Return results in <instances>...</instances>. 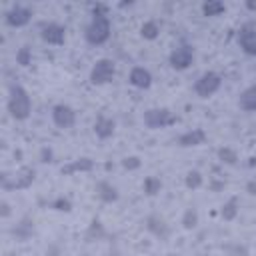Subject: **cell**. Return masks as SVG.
I'll list each match as a JSON object with an SVG mask.
<instances>
[{"label":"cell","mask_w":256,"mask_h":256,"mask_svg":"<svg viewBox=\"0 0 256 256\" xmlns=\"http://www.w3.org/2000/svg\"><path fill=\"white\" fill-rule=\"evenodd\" d=\"M224 186H226V184H224L222 180H212V182H210V190H212V192H218V190H222Z\"/></svg>","instance_id":"d6a6232c"},{"label":"cell","mask_w":256,"mask_h":256,"mask_svg":"<svg viewBox=\"0 0 256 256\" xmlns=\"http://www.w3.org/2000/svg\"><path fill=\"white\" fill-rule=\"evenodd\" d=\"M8 112L14 120H26L32 112V100L24 86L12 84L8 92Z\"/></svg>","instance_id":"7a4b0ae2"},{"label":"cell","mask_w":256,"mask_h":256,"mask_svg":"<svg viewBox=\"0 0 256 256\" xmlns=\"http://www.w3.org/2000/svg\"><path fill=\"white\" fill-rule=\"evenodd\" d=\"M222 86V76L216 72H204L202 76H198V80L194 82V92L198 98H210L212 94H216Z\"/></svg>","instance_id":"277c9868"},{"label":"cell","mask_w":256,"mask_h":256,"mask_svg":"<svg viewBox=\"0 0 256 256\" xmlns=\"http://www.w3.org/2000/svg\"><path fill=\"white\" fill-rule=\"evenodd\" d=\"M140 164H142V160L138 156H126V158H122V166L126 170H138Z\"/></svg>","instance_id":"f546056e"},{"label":"cell","mask_w":256,"mask_h":256,"mask_svg":"<svg viewBox=\"0 0 256 256\" xmlns=\"http://www.w3.org/2000/svg\"><path fill=\"white\" fill-rule=\"evenodd\" d=\"M238 106H240L244 112H254V110H256V86H248V88L240 94Z\"/></svg>","instance_id":"ac0fdd59"},{"label":"cell","mask_w":256,"mask_h":256,"mask_svg":"<svg viewBox=\"0 0 256 256\" xmlns=\"http://www.w3.org/2000/svg\"><path fill=\"white\" fill-rule=\"evenodd\" d=\"M202 182H204V178H202V174H200L198 170H190V172L186 174V180H184L186 188H190V190L200 188V186H202Z\"/></svg>","instance_id":"4316f807"},{"label":"cell","mask_w":256,"mask_h":256,"mask_svg":"<svg viewBox=\"0 0 256 256\" xmlns=\"http://www.w3.org/2000/svg\"><path fill=\"white\" fill-rule=\"evenodd\" d=\"M194 46L188 42H180L178 46L172 48V52L168 54V62L174 70H188L194 64Z\"/></svg>","instance_id":"3957f363"},{"label":"cell","mask_w":256,"mask_h":256,"mask_svg":"<svg viewBox=\"0 0 256 256\" xmlns=\"http://www.w3.org/2000/svg\"><path fill=\"white\" fill-rule=\"evenodd\" d=\"M218 158H220V162H224V164H228V166H236V164H238V154H236V150H234V148H228V146H224V148L218 150Z\"/></svg>","instance_id":"d4e9b609"},{"label":"cell","mask_w":256,"mask_h":256,"mask_svg":"<svg viewBox=\"0 0 256 256\" xmlns=\"http://www.w3.org/2000/svg\"><path fill=\"white\" fill-rule=\"evenodd\" d=\"M52 122L58 128H62V130L72 128L76 124V112H74V108L68 106V104H56L52 108Z\"/></svg>","instance_id":"52a82bcc"},{"label":"cell","mask_w":256,"mask_h":256,"mask_svg":"<svg viewBox=\"0 0 256 256\" xmlns=\"http://www.w3.org/2000/svg\"><path fill=\"white\" fill-rule=\"evenodd\" d=\"M48 208L58 210V212H70V210H72V202H70L68 198H64V196H58L56 200L48 202Z\"/></svg>","instance_id":"83f0119b"},{"label":"cell","mask_w":256,"mask_h":256,"mask_svg":"<svg viewBox=\"0 0 256 256\" xmlns=\"http://www.w3.org/2000/svg\"><path fill=\"white\" fill-rule=\"evenodd\" d=\"M200 10H202V16H220L222 12H226V6L220 0H206Z\"/></svg>","instance_id":"7402d4cb"},{"label":"cell","mask_w":256,"mask_h":256,"mask_svg":"<svg viewBox=\"0 0 256 256\" xmlns=\"http://www.w3.org/2000/svg\"><path fill=\"white\" fill-rule=\"evenodd\" d=\"M102 236H104V228H102L100 220H98V218H94V220L90 222V226H88V232H86V240H100Z\"/></svg>","instance_id":"484cf974"},{"label":"cell","mask_w":256,"mask_h":256,"mask_svg":"<svg viewBox=\"0 0 256 256\" xmlns=\"http://www.w3.org/2000/svg\"><path fill=\"white\" fill-rule=\"evenodd\" d=\"M176 122H178V116L172 114L168 108H150L144 112V124L152 130L166 128V126H172Z\"/></svg>","instance_id":"5b68a950"},{"label":"cell","mask_w":256,"mask_h":256,"mask_svg":"<svg viewBox=\"0 0 256 256\" xmlns=\"http://www.w3.org/2000/svg\"><path fill=\"white\" fill-rule=\"evenodd\" d=\"M40 38H42L46 44L60 46V44H64V40H66V28L60 26V24H56V22H48V24L42 26Z\"/></svg>","instance_id":"30bf717a"},{"label":"cell","mask_w":256,"mask_h":256,"mask_svg":"<svg viewBox=\"0 0 256 256\" xmlns=\"http://www.w3.org/2000/svg\"><path fill=\"white\" fill-rule=\"evenodd\" d=\"M34 178H36V170L30 168V166H24V168H20L14 174V180L12 182H2V188L4 190H24V188L32 186Z\"/></svg>","instance_id":"9c48e42d"},{"label":"cell","mask_w":256,"mask_h":256,"mask_svg":"<svg viewBox=\"0 0 256 256\" xmlns=\"http://www.w3.org/2000/svg\"><path fill=\"white\" fill-rule=\"evenodd\" d=\"M238 208H240V200H238V196H230V198L222 204V208H220V216H222V220H226V222L234 220V218L238 216Z\"/></svg>","instance_id":"d6986e66"},{"label":"cell","mask_w":256,"mask_h":256,"mask_svg":"<svg viewBox=\"0 0 256 256\" xmlns=\"http://www.w3.org/2000/svg\"><path fill=\"white\" fill-rule=\"evenodd\" d=\"M206 138L208 136H206V132L202 128H192V130H188V132H184V134L178 136V146H182V148L200 146V144L206 142Z\"/></svg>","instance_id":"5bb4252c"},{"label":"cell","mask_w":256,"mask_h":256,"mask_svg":"<svg viewBox=\"0 0 256 256\" xmlns=\"http://www.w3.org/2000/svg\"><path fill=\"white\" fill-rule=\"evenodd\" d=\"M196 224H198V210L194 206H190L182 214V226L186 230H192V228H196Z\"/></svg>","instance_id":"cb8c5ba5"},{"label":"cell","mask_w":256,"mask_h":256,"mask_svg":"<svg viewBox=\"0 0 256 256\" xmlns=\"http://www.w3.org/2000/svg\"><path fill=\"white\" fill-rule=\"evenodd\" d=\"M16 64H20V66H30L32 64V50L28 48V46H22L18 52H16Z\"/></svg>","instance_id":"f1b7e54d"},{"label":"cell","mask_w":256,"mask_h":256,"mask_svg":"<svg viewBox=\"0 0 256 256\" xmlns=\"http://www.w3.org/2000/svg\"><path fill=\"white\" fill-rule=\"evenodd\" d=\"M238 46L244 54L248 56H256V26L254 24H244L240 30H238Z\"/></svg>","instance_id":"ba28073f"},{"label":"cell","mask_w":256,"mask_h":256,"mask_svg":"<svg viewBox=\"0 0 256 256\" xmlns=\"http://www.w3.org/2000/svg\"><path fill=\"white\" fill-rule=\"evenodd\" d=\"M114 74H116V64L110 58H100L94 62V66L90 70V82L96 86H102V84L112 82Z\"/></svg>","instance_id":"8992f818"},{"label":"cell","mask_w":256,"mask_h":256,"mask_svg":"<svg viewBox=\"0 0 256 256\" xmlns=\"http://www.w3.org/2000/svg\"><path fill=\"white\" fill-rule=\"evenodd\" d=\"M30 20H32V10L26 8V6H22V4H16V6H12L6 12V24L12 26V28H22Z\"/></svg>","instance_id":"8fae6325"},{"label":"cell","mask_w":256,"mask_h":256,"mask_svg":"<svg viewBox=\"0 0 256 256\" xmlns=\"http://www.w3.org/2000/svg\"><path fill=\"white\" fill-rule=\"evenodd\" d=\"M246 8H248V10H256V2H254V0H248V2H246Z\"/></svg>","instance_id":"d590c367"},{"label":"cell","mask_w":256,"mask_h":256,"mask_svg":"<svg viewBox=\"0 0 256 256\" xmlns=\"http://www.w3.org/2000/svg\"><path fill=\"white\" fill-rule=\"evenodd\" d=\"M114 130H116V122H114L112 118L102 116V114L96 118V122H94V134H96L100 140L110 138V136L114 134Z\"/></svg>","instance_id":"2e32d148"},{"label":"cell","mask_w":256,"mask_h":256,"mask_svg":"<svg viewBox=\"0 0 256 256\" xmlns=\"http://www.w3.org/2000/svg\"><path fill=\"white\" fill-rule=\"evenodd\" d=\"M230 250H232V256H248V248H246V246L236 244V246H232Z\"/></svg>","instance_id":"4dcf8cb0"},{"label":"cell","mask_w":256,"mask_h":256,"mask_svg":"<svg viewBox=\"0 0 256 256\" xmlns=\"http://www.w3.org/2000/svg\"><path fill=\"white\" fill-rule=\"evenodd\" d=\"M146 230L150 234H154L156 238H160V240H166L168 234H170V228H168L166 220L162 216H158V214H150L146 218Z\"/></svg>","instance_id":"4fadbf2b"},{"label":"cell","mask_w":256,"mask_h":256,"mask_svg":"<svg viewBox=\"0 0 256 256\" xmlns=\"http://www.w3.org/2000/svg\"><path fill=\"white\" fill-rule=\"evenodd\" d=\"M128 82L134 86V88H140V90H146L152 86V74L148 68L144 66H134L130 70V76H128Z\"/></svg>","instance_id":"7c38bea8"},{"label":"cell","mask_w":256,"mask_h":256,"mask_svg":"<svg viewBox=\"0 0 256 256\" xmlns=\"http://www.w3.org/2000/svg\"><path fill=\"white\" fill-rule=\"evenodd\" d=\"M110 34H112V24L106 14V6L98 4L92 8V20L84 30V38L92 46H102L104 42L110 40Z\"/></svg>","instance_id":"6da1fadb"},{"label":"cell","mask_w":256,"mask_h":256,"mask_svg":"<svg viewBox=\"0 0 256 256\" xmlns=\"http://www.w3.org/2000/svg\"><path fill=\"white\" fill-rule=\"evenodd\" d=\"M96 192H98L100 200H102V202H106V204H110V202H116V200H118V190H116L110 182H106V180H100V182L96 184Z\"/></svg>","instance_id":"e0dca14e"},{"label":"cell","mask_w":256,"mask_h":256,"mask_svg":"<svg viewBox=\"0 0 256 256\" xmlns=\"http://www.w3.org/2000/svg\"><path fill=\"white\" fill-rule=\"evenodd\" d=\"M52 150L50 148H42L40 150V162H52Z\"/></svg>","instance_id":"1f68e13d"},{"label":"cell","mask_w":256,"mask_h":256,"mask_svg":"<svg viewBox=\"0 0 256 256\" xmlns=\"http://www.w3.org/2000/svg\"><path fill=\"white\" fill-rule=\"evenodd\" d=\"M8 214H10V210H8V204H6V202H2V216L6 218Z\"/></svg>","instance_id":"e575fe53"},{"label":"cell","mask_w":256,"mask_h":256,"mask_svg":"<svg viewBox=\"0 0 256 256\" xmlns=\"http://www.w3.org/2000/svg\"><path fill=\"white\" fill-rule=\"evenodd\" d=\"M32 232H34V224H32V220H28V218L20 220V224H16V228L12 230V234H14L16 240H20V242L28 240V238L32 236Z\"/></svg>","instance_id":"ffe728a7"},{"label":"cell","mask_w":256,"mask_h":256,"mask_svg":"<svg viewBox=\"0 0 256 256\" xmlns=\"http://www.w3.org/2000/svg\"><path fill=\"white\" fill-rule=\"evenodd\" d=\"M160 188H162V180H160L158 176H148V178H144V184H142L144 194L156 196V194L160 192Z\"/></svg>","instance_id":"603a6c76"},{"label":"cell","mask_w":256,"mask_h":256,"mask_svg":"<svg viewBox=\"0 0 256 256\" xmlns=\"http://www.w3.org/2000/svg\"><path fill=\"white\" fill-rule=\"evenodd\" d=\"M92 168H94V160L84 156V158H76V160L64 164L60 168V174L62 176H70V174H76V172H90Z\"/></svg>","instance_id":"9a60e30c"},{"label":"cell","mask_w":256,"mask_h":256,"mask_svg":"<svg viewBox=\"0 0 256 256\" xmlns=\"http://www.w3.org/2000/svg\"><path fill=\"white\" fill-rule=\"evenodd\" d=\"M246 192H248L250 196H256V180H248V184H246Z\"/></svg>","instance_id":"836d02e7"},{"label":"cell","mask_w":256,"mask_h":256,"mask_svg":"<svg viewBox=\"0 0 256 256\" xmlns=\"http://www.w3.org/2000/svg\"><path fill=\"white\" fill-rule=\"evenodd\" d=\"M140 36L144 40H156L160 36V24L156 20H146L142 26H140Z\"/></svg>","instance_id":"44dd1931"}]
</instances>
